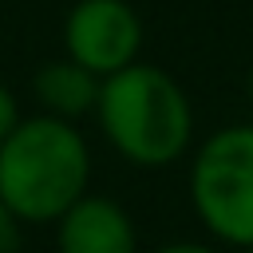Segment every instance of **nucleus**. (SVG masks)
Returning <instances> with one entry per match:
<instances>
[{
    "mask_svg": "<svg viewBox=\"0 0 253 253\" xmlns=\"http://www.w3.org/2000/svg\"><path fill=\"white\" fill-rule=\"evenodd\" d=\"M91 194V150L75 123L32 115L0 142V198L28 225H55Z\"/></svg>",
    "mask_w": 253,
    "mask_h": 253,
    "instance_id": "nucleus-1",
    "label": "nucleus"
},
{
    "mask_svg": "<svg viewBox=\"0 0 253 253\" xmlns=\"http://www.w3.org/2000/svg\"><path fill=\"white\" fill-rule=\"evenodd\" d=\"M95 115L107 142L142 170L174 166L178 158H186L194 138L190 95L170 71L154 63H130L103 79Z\"/></svg>",
    "mask_w": 253,
    "mask_h": 253,
    "instance_id": "nucleus-2",
    "label": "nucleus"
},
{
    "mask_svg": "<svg viewBox=\"0 0 253 253\" xmlns=\"http://www.w3.org/2000/svg\"><path fill=\"white\" fill-rule=\"evenodd\" d=\"M198 221L233 249H253V123L213 130L190 162Z\"/></svg>",
    "mask_w": 253,
    "mask_h": 253,
    "instance_id": "nucleus-3",
    "label": "nucleus"
},
{
    "mask_svg": "<svg viewBox=\"0 0 253 253\" xmlns=\"http://www.w3.org/2000/svg\"><path fill=\"white\" fill-rule=\"evenodd\" d=\"M63 47L91 75L111 79L115 71L138 63L142 20L126 0H75L63 20Z\"/></svg>",
    "mask_w": 253,
    "mask_h": 253,
    "instance_id": "nucleus-4",
    "label": "nucleus"
},
{
    "mask_svg": "<svg viewBox=\"0 0 253 253\" xmlns=\"http://www.w3.org/2000/svg\"><path fill=\"white\" fill-rule=\"evenodd\" d=\"M59 253H138L134 217L107 194H83L55 221Z\"/></svg>",
    "mask_w": 253,
    "mask_h": 253,
    "instance_id": "nucleus-5",
    "label": "nucleus"
},
{
    "mask_svg": "<svg viewBox=\"0 0 253 253\" xmlns=\"http://www.w3.org/2000/svg\"><path fill=\"white\" fill-rule=\"evenodd\" d=\"M99 91H103V79L91 75V71H87L83 63H75L71 55L47 59V63L32 75V95H36V103L43 107L40 115H51V119H63V123H75V119H83V115H95Z\"/></svg>",
    "mask_w": 253,
    "mask_h": 253,
    "instance_id": "nucleus-6",
    "label": "nucleus"
},
{
    "mask_svg": "<svg viewBox=\"0 0 253 253\" xmlns=\"http://www.w3.org/2000/svg\"><path fill=\"white\" fill-rule=\"evenodd\" d=\"M20 245H24V221L0 198V253H20Z\"/></svg>",
    "mask_w": 253,
    "mask_h": 253,
    "instance_id": "nucleus-7",
    "label": "nucleus"
},
{
    "mask_svg": "<svg viewBox=\"0 0 253 253\" xmlns=\"http://www.w3.org/2000/svg\"><path fill=\"white\" fill-rule=\"evenodd\" d=\"M24 115H20V103H16V95H12V87L8 83H0V142L16 130V123H20Z\"/></svg>",
    "mask_w": 253,
    "mask_h": 253,
    "instance_id": "nucleus-8",
    "label": "nucleus"
},
{
    "mask_svg": "<svg viewBox=\"0 0 253 253\" xmlns=\"http://www.w3.org/2000/svg\"><path fill=\"white\" fill-rule=\"evenodd\" d=\"M150 253H217V249L213 245H202V241H166V245H158Z\"/></svg>",
    "mask_w": 253,
    "mask_h": 253,
    "instance_id": "nucleus-9",
    "label": "nucleus"
},
{
    "mask_svg": "<svg viewBox=\"0 0 253 253\" xmlns=\"http://www.w3.org/2000/svg\"><path fill=\"white\" fill-rule=\"evenodd\" d=\"M249 99H253V67H249Z\"/></svg>",
    "mask_w": 253,
    "mask_h": 253,
    "instance_id": "nucleus-10",
    "label": "nucleus"
},
{
    "mask_svg": "<svg viewBox=\"0 0 253 253\" xmlns=\"http://www.w3.org/2000/svg\"><path fill=\"white\" fill-rule=\"evenodd\" d=\"M241 253H253V249H241Z\"/></svg>",
    "mask_w": 253,
    "mask_h": 253,
    "instance_id": "nucleus-11",
    "label": "nucleus"
}]
</instances>
